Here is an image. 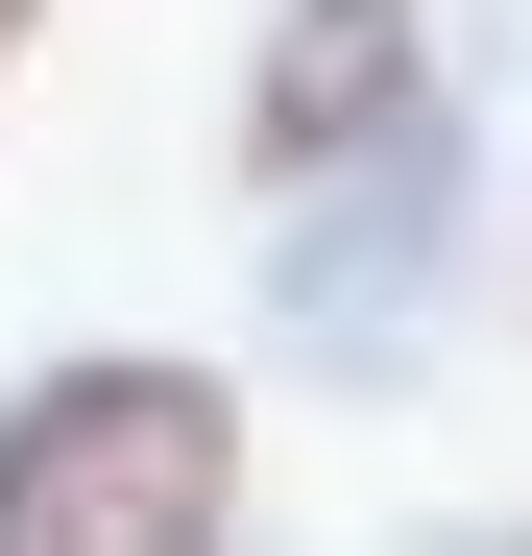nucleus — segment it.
I'll return each mask as SVG.
<instances>
[{
  "label": "nucleus",
  "mask_w": 532,
  "mask_h": 556,
  "mask_svg": "<svg viewBox=\"0 0 532 556\" xmlns=\"http://www.w3.org/2000/svg\"><path fill=\"white\" fill-rule=\"evenodd\" d=\"M194 532H242V388L218 363L0 388V556H194Z\"/></svg>",
  "instance_id": "obj_1"
},
{
  "label": "nucleus",
  "mask_w": 532,
  "mask_h": 556,
  "mask_svg": "<svg viewBox=\"0 0 532 556\" xmlns=\"http://www.w3.org/2000/svg\"><path fill=\"white\" fill-rule=\"evenodd\" d=\"M435 266H460V122L435 98H388L364 146H315L291 194H266V315H291L339 388H388L435 339Z\"/></svg>",
  "instance_id": "obj_2"
},
{
  "label": "nucleus",
  "mask_w": 532,
  "mask_h": 556,
  "mask_svg": "<svg viewBox=\"0 0 532 556\" xmlns=\"http://www.w3.org/2000/svg\"><path fill=\"white\" fill-rule=\"evenodd\" d=\"M388 98H435V0H291V25H266V73H242V169L291 194V169L364 146Z\"/></svg>",
  "instance_id": "obj_3"
},
{
  "label": "nucleus",
  "mask_w": 532,
  "mask_h": 556,
  "mask_svg": "<svg viewBox=\"0 0 532 556\" xmlns=\"http://www.w3.org/2000/svg\"><path fill=\"white\" fill-rule=\"evenodd\" d=\"M0 49H25V0H0Z\"/></svg>",
  "instance_id": "obj_4"
}]
</instances>
